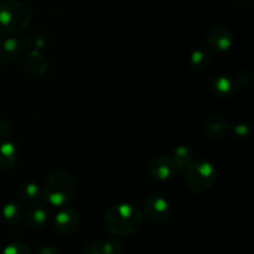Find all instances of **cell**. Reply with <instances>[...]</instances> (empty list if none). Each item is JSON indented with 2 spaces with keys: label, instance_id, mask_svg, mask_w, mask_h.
Here are the masks:
<instances>
[{
  "label": "cell",
  "instance_id": "cell-1",
  "mask_svg": "<svg viewBox=\"0 0 254 254\" xmlns=\"http://www.w3.org/2000/svg\"><path fill=\"white\" fill-rule=\"evenodd\" d=\"M143 215L140 211L129 203H116L107 210L104 226L116 236H131L143 226Z\"/></svg>",
  "mask_w": 254,
  "mask_h": 254
},
{
  "label": "cell",
  "instance_id": "cell-2",
  "mask_svg": "<svg viewBox=\"0 0 254 254\" xmlns=\"http://www.w3.org/2000/svg\"><path fill=\"white\" fill-rule=\"evenodd\" d=\"M76 191L73 178L66 171L51 174L44 186V197L54 207H64L72 200Z\"/></svg>",
  "mask_w": 254,
  "mask_h": 254
},
{
  "label": "cell",
  "instance_id": "cell-3",
  "mask_svg": "<svg viewBox=\"0 0 254 254\" xmlns=\"http://www.w3.org/2000/svg\"><path fill=\"white\" fill-rule=\"evenodd\" d=\"M32 14L29 7L17 0H6L0 4V31L19 34L30 26Z\"/></svg>",
  "mask_w": 254,
  "mask_h": 254
},
{
  "label": "cell",
  "instance_id": "cell-4",
  "mask_svg": "<svg viewBox=\"0 0 254 254\" xmlns=\"http://www.w3.org/2000/svg\"><path fill=\"white\" fill-rule=\"evenodd\" d=\"M217 178V171L212 163L205 159L191 161L186 168L185 183L189 190L195 193H202L211 189Z\"/></svg>",
  "mask_w": 254,
  "mask_h": 254
},
{
  "label": "cell",
  "instance_id": "cell-5",
  "mask_svg": "<svg viewBox=\"0 0 254 254\" xmlns=\"http://www.w3.org/2000/svg\"><path fill=\"white\" fill-rule=\"evenodd\" d=\"M144 215L150 222L163 225L168 222L171 215V207L168 200L158 195L149 196L143 206Z\"/></svg>",
  "mask_w": 254,
  "mask_h": 254
},
{
  "label": "cell",
  "instance_id": "cell-6",
  "mask_svg": "<svg viewBox=\"0 0 254 254\" xmlns=\"http://www.w3.org/2000/svg\"><path fill=\"white\" fill-rule=\"evenodd\" d=\"M235 42L232 30L226 25H217L210 31L207 37V44L212 51L222 54L228 51Z\"/></svg>",
  "mask_w": 254,
  "mask_h": 254
},
{
  "label": "cell",
  "instance_id": "cell-7",
  "mask_svg": "<svg viewBox=\"0 0 254 254\" xmlns=\"http://www.w3.org/2000/svg\"><path fill=\"white\" fill-rule=\"evenodd\" d=\"M176 168L173 159L166 155H159L151 159L148 165V173L151 179L158 181H165L173 178L175 174Z\"/></svg>",
  "mask_w": 254,
  "mask_h": 254
},
{
  "label": "cell",
  "instance_id": "cell-8",
  "mask_svg": "<svg viewBox=\"0 0 254 254\" xmlns=\"http://www.w3.org/2000/svg\"><path fill=\"white\" fill-rule=\"evenodd\" d=\"M55 230L62 236L72 235L79 225V215L74 208H62L55 216Z\"/></svg>",
  "mask_w": 254,
  "mask_h": 254
},
{
  "label": "cell",
  "instance_id": "cell-9",
  "mask_svg": "<svg viewBox=\"0 0 254 254\" xmlns=\"http://www.w3.org/2000/svg\"><path fill=\"white\" fill-rule=\"evenodd\" d=\"M203 130L213 140H225L230 135V124L223 117L218 114L208 116L203 122Z\"/></svg>",
  "mask_w": 254,
  "mask_h": 254
},
{
  "label": "cell",
  "instance_id": "cell-10",
  "mask_svg": "<svg viewBox=\"0 0 254 254\" xmlns=\"http://www.w3.org/2000/svg\"><path fill=\"white\" fill-rule=\"evenodd\" d=\"M22 67L34 76H41L49 68L47 60L39 50H30L22 57Z\"/></svg>",
  "mask_w": 254,
  "mask_h": 254
},
{
  "label": "cell",
  "instance_id": "cell-11",
  "mask_svg": "<svg viewBox=\"0 0 254 254\" xmlns=\"http://www.w3.org/2000/svg\"><path fill=\"white\" fill-rule=\"evenodd\" d=\"M26 221L30 228L35 231L41 230V228L45 227L47 221H49V211L41 203L31 206L29 211H27Z\"/></svg>",
  "mask_w": 254,
  "mask_h": 254
},
{
  "label": "cell",
  "instance_id": "cell-12",
  "mask_svg": "<svg viewBox=\"0 0 254 254\" xmlns=\"http://www.w3.org/2000/svg\"><path fill=\"white\" fill-rule=\"evenodd\" d=\"M20 41L15 37H7L6 40L0 42V62L1 64H11L21 52Z\"/></svg>",
  "mask_w": 254,
  "mask_h": 254
},
{
  "label": "cell",
  "instance_id": "cell-13",
  "mask_svg": "<svg viewBox=\"0 0 254 254\" xmlns=\"http://www.w3.org/2000/svg\"><path fill=\"white\" fill-rule=\"evenodd\" d=\"M211 91L220 98H230L236 92V83L227 76H217L211 81Z\"/></svg>",
  "mask_w": 254,
  "mask_h": 254
},
{
  "label": "cell",
  "instance_id": "cell-14",
  "mask_svg": "<svg viewBox=\"0 0 254 254\" xmlns=\"http://www.w3.org/2000/svg\"><path fill=\"white\" fill-rule=\"evenodd\" d=\"M17 160L16 146L9 140L0 141V170L7 171L12 169Z\"/></svg>",
  "mask_w": 254,
  "mask_h": 254
},
{
  "label": "cell",
  "instance_id": "cell-15",
  "mask_svg": "<svg viewBox=\"0 0 254 254\" xmlns=\"http://www.w3.org/2000/svg\"><path fill=\"white\" fill-rule=\"evenodd\" d=\"M1 216L7 225L19 226L24 220V210H22L20 203L7 202L2 207Z\"/></svg>",
  "mask_w": 254,
  "mask_h": 254
},
{
  "label": "cell",
  "instance_id": "cell-16",
  "mask_svg": "<svg viewBox=\"0 0 254 254\" xmlns=\"http://www.w3.org/2000/svg\"><path fill=\"white\" fill-rule=\"evenodd\" d=\"M171 159H173L174 164H175L176 171L186 170V168H188L191 164V161L193 160L192 149L189 145H179L178 148L174 150Z\"/></svg>",
  "mask_w": 254,
  "mask_h": 254
},
{
  "label": "cell",
  "instance_id": "cell-17",
  "mask_svg": "<svg viewBox=\"0 0 254 254\" xmlns=\"http://www.w3.org/2000/svg\"><path fill=\"white\" fill-rule=\"evenodd\" d=\"M41 190L36 183H24L17 189V195L24 201H35L39 198Z\"/></svg>",
  "mask_w": 254,
  "mask_h": 254
},
{
  "label": "cell",
  "instance_id": "cell-18",
  "mask_svg": "<svg viewBox=\"0 0 254 254\" xmlns=\"http://www.w3.org/2000/svg\"><path fill=\"white\" fill-rule=\"evenodd\" d=\"M210 62V55L205 50H195L190 56V64L195 69H205Z\"/></svg>",
  "mask_w": 254,
  "mask_h": 254
},
{
  "label": "cell",
  "instance_id": "cell-19",
  "mask_svg": "<svg viewBox=\"0 0 254 254\" xmlns=\"http://www.w3.org/2000/svg\"><path fill=\"white\" fill-rule=\"evenodd\" d=\"M101 248L104 254H121L123 246L121 241L117 238H108L103 243H101Z\"/></svg>",
  "mask_w": 254,
  "mask_h": 254
},
{
  "label": "cell",
  "instance_id": "cell-20",
  "mask_svg": "<svg viewBox=\"0 0 254 254\" xmlns=\"http://www.w3.org/2000/svg\"><path fill=\"white\" fill-rule=\"evenodd\" d=\"M1 254H31V251L24 243L14 242L7 245Z\"/></svg>",
  "mask_w": 254,
  "mask_h": 254
},
{
  "label": "cell",
  "instance_id": "cell-21",
  "mask_svg": "<svg viewBox=\"0 0 254 254\" xmlns=\"http://www.w3.org/2000/svg\"><path fill=\"white\" fill-rule=\"evenodd\" d=\"M250 74H248L247 71L245 69H241V71H237L235 74V78H233V82H235L237 86H247L250 83Z\"/></svg>",
  "mask_w": 254,
  "mask_h": 254
},
{
  "label": "cell",
  "instance_id": "cell-22",
  "mask_svg": "<svg viewBox=\"0 0 254 254\" xmlns=\"http://www.w3.org/2000/svg\"><path fill=\"white\" fill-rule=\"evenodd\" d=\"M47 45V35L44 32H39L34 36V41H32V47H35V50H42L45 49Z\"/></svg>",
  "mask_w": 254,
  "mask_h": 254
},
{
  "label": "cell",
  "instance_id": "cell-23",
  "mask_svg": "<svg viewBox=\"0 0 254 254\" xmlns=\"http://www.w3.org/2000/svg\"><path fill=\"white\" fill-rule=\"evenodd\" d=\"M10 134H11V127H10L9 122L0 119V141L7 140Z\"/></svg>",
  "mask_w": 254,
  "mask_h": 254
},
{
  "label": "cell",
  "instance_id": "cell-24",
  "mask_svg": "<svg viewBox=\"0 0 254 254\" xmlns=\"http://www.w3.org/2000/svg\"><path fill=\"white\" fill-rule=\"evenodd\" d=\"M233 131H235L236 136H238L240 139H245L250 135V127L245 123H238L233 129Z\"/></svg>",
  "mask_w": 254,
  "mask_h": 254
},
{
  "label": "cell",
  "instance_id": "cell-25",
  "mask_svg": "<svg viewBox=\"0 0 254 254\" xmlns=\"http://www.w3.org/2000/svg\"><path fill=\"white\" fill-rule=\"evenodd\" d=\"M82 254H104L101 248V243H91L84 248Z\"/></svg>",
  "mask_w": 254,
  "mask_h": 254
},
{
  "label": "cell",
  "instance_id": "cell-26",
  "mask_svg": "<svg viewBox=\"0 0 254 254\" xmlns=\"http://www.w3.org/2000/svg\"><path fill=\"white\" fill-rule=\"evenodd\" d=\"M36 254H59L57 248L52 247V246H42L39 248Z\"/></svg>",
  "mask_w": 254,
  "mask_h": 254
},
{
  "label": "cell",
  "instance_id": "cell-27",
  "mask_svg": "<svg viewBox=\"0 0 254 254\" xmlns=\"http://www.w3.org/2000/svg\"><path fill=\"white\" fill-rule=\"evenodd\" d=\"M235 1L237 2V4H240V5H242V6H245V5L251 4V1H252V0H235Z\"/></svg>",
  "mask_w": 254,
  "mask_h": 254
},
{
  "label": "cell",
  "instance_id": "cell-28",
  "mask_svg": "<svg viewBox=\"0 0 254 254\" xmlns=\"http://www.w3.org/2000/svg\"><path fill=\"white\" fill-rule=\"evenodd\" d=\"M0 42H1V31H0Z\"/></svg>",
  "mask_w": 254,
  "mask_h": 254
}]
</instances>
